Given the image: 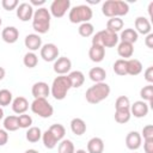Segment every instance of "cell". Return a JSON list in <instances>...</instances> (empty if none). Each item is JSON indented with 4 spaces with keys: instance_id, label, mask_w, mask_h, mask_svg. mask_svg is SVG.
<instances>
[{
    "instance_id": "obj_1",
    "label": "cell",
    "mask_w": 153,
    "mask_h": 153,
    "mask_svg": "<svg viewBox=\"0 0 153 153\" xmlns=\"http://www.w3.org/2000/svg\"><path fill=\"white\" fill-rule=\"evenodd\" d=\"M50 19H51V14L49 10L45 7H38L33 12L32 29L37 33H47L50 29Z\"/></svg>"
},
{
    "instance_id": "obj_2",
    "label": "cell",
    "mask_w": 153,
    "mask_h": 153,
    "mask_svg": "<svg viewBox=\"0 0 153 153\" xmlns=\"http://www.w3.org/2000/svg\"><path fill=\"white\" fill-rule=\"evenodd\" d=\"M110 91V86L106 82H97L86 90L85 98L90 104H98L109 97Z\"/></svg>"
},
{
    "instance_id": "obj_3",
    "label": "cell",
    "mask_w": 153,
    "mask_h": 153,
    "mask_svg": "<svg viewBox=\"0 0 153 153\" xmlns=\"http://www.w3.org/2000/svg\"><path fill=\"white\" fill-rule=\"evenodd\" d=\"M102 12L105 17L115 18L128 14L129 5L122 0H106L102 5Z\"/></svg>"
},
{
    "instance_id": "obj_4",
    "label": "cell",
    "mask_w": 153,
    "mask_h": 153,
    "mask_svg": "<svg viewBox=\"0 0 153 153\" xmlns=\"http://www.w3.org/2000/svg\"><path fill=\"white\" fill-rule=\"evenodd\" d=\"M72 88L71 81L67 75H59L53 80L50 86V93L56 100H62L66 98L68 91Z\"/></svg>"
},
{
    "instance_id": "obj_5",
    "label": "cell",
    "mask_w": 153,
    "mask_h": 153,
    "mask_svg": "<svg viewBox=\"0 0 153 153\" xmlns=\"http://www.w3.org/2000/svg\"><path fill=\"white\" fill-rule=\"evenodd\" d=\"M92 16H93V12L90 6L78 5V6H74L73 8H71L68 19L73 24H78V23L82 24V23H88L90 19L92 18Z\"/></svg>"
},
{
    "instance_id": "obj_6",
    "label": "cell",
    "mask_w": 153,
    "mask_h": 153,
    "mask_svg": "<svg viewBox=\"0 0 153 153\" xmlns=\"http://www.w3.org/2000/svg\"><path fill=\"white\" fill-rule=\"evenodd\" d=\"M118 36L117 33L110 32L106 29L96 32V35L92 38V44L102 45L103 48H112L118 44Z\"/></svg>"
},
{
    "instance_id": "obj_7",
    "label": "cell",
    "mask_w": 153,
    "mask_h": 153,
    "mask_svg": "<svg viewBox=\"0 0 153 153\" xmlns=\"http://www.w3.org/2000/svg\"><path fill=\"white\" fill-rule=\"evenodd\" d=\"M30 108H31V111L35 115H37L42 118H49L54 112V108L47 100V98H36V99H33Z\"/></svg>"
},
{
    "instance_id": "obj_8",
    "label": "cell",
    "mask_w": 153,
    "mask_h": 153,
    "mask_svg": "<svg viewBox=\"0 0 153 153\" xmlns=\"http://www.w3.org/2000/svg\"><path fill=\"white\" fill-rule=\"evenodd\" d=\"M71 7V1L69 0H54L50 5V14L55 18H61L66 14V12Z\"/></svg>"
},
{
    "instance_id": "obj_9",
    "label": "cell",
    "mask_w": 153,
    "mask_h": 153,
    "mask_svg": "<svg viewBox=\"0 0 153 153\" xmlns=\"http://www.w3.org/2000/svg\"><path fill=\"white\" fill-rule=\"evenodd\" d=\"M59 53H60V50H59L57 45L54 43H47L41 47V57L45 62L55 61L59 57Z\"/></svg>"
},
{
    "instance_id": "obj_10",
    "label": "cell",
    "mask_w": 153,
    "mask_h": 153,
    "mask_svg": "<svg viewBox=\"0 0 153 153\" xmlns=\"http://www.w3.org/2000/svg\"><path fill=\"white\" fill-rule=\"evenodd\" d=\"M72 68V61L66 57V56H61L59 59H56L54 61V66H53V69L56 74L59 75H65L67 74Z\"/></svg>"
},
{
    "instance_id": "obj_11",
    "label": "cell",
    "mask_w": 153,
    "mask_h": 153,
    "mask_svg": "<svg viewBox=\"0 0 153 153\" xmlns=\"http://www.w3.org/2000/svg\"><path fill=\"white\" fill-rule=\"evenodd\" d=\"M149 104H147L145 100H136L134 104L130 105V114L136 118H142L148 114Z\"/></svg>"
},
{
    "instance_id": "obj_12",
    "label": "cell",
    "mask_w": 153,
    "mask_h": 153,
    "mask_svg": "<svg viewBox=\"0 0 153 153\" xmlns=\"http://www.w3.org/2000/svg\"><path fill=\"white\" fill-rule=\"evenodd\" d=\"M17 17L22 22H29L33 17V7L29 2H22L17 7Z\"/></svg>"
},
{
    "instance_id": "obj_13",
    "label": "cell",
    "mask_w": 153,
    "mask_h": 153,
    "mask_svg": "<svg viewBox=\"0 0 153 153\" xmlns=\"http://www.w3.org/2000/svg\"><path fill=\"white\" fill-rule=\"evenodd\" d=\"M31 93L35 99L36 98H47L50 94V87L44 81H37L32 85Z\"/></svg>"
},
{
    "instance_id": "obj_14",
    "label": "cell",
    "mask_w": 153,
    "mask_h": 153,
    "mask_svg": "<svg viewBox=\"0 0 153 153\" xmlns=\"http://www.w3.org/2000/svg\"><path fill=\"white\" fill-rule=\"evenodd\" d=\"M141 142H142V136L140 133L133 130V131H129L126 136V146L128 149L130 151H136L140 148L141 146Z\"/></svg>"
},
{
    "instance_id": "obj_15",
    "label": "cell",
    "mask_w": 153,
    "mask_h": 153,
    "mask_svg": "<svg viewBox=\"0 0 153 153\" xmlns=\"http://www.w3.org/2000/svg\"><path fill=\"white\" fill-rule=\"evenodd\" d=\"M24 44L25 47L30 50V51H36L38 49H41L42 47V38L38 33H29L25 39H24Z\"/></svg>"
},
{
    "instance_id": "obj_16",
    "label": "cell",
    "mask_w": 153,
    "mask_h": 153,
    "mask_svg": "<svg viewBox=\"0 0 153 153\" xmlns=\"http://www.w3.org/2000/svg\"><path fill=\"white\" fill-rule=\"evenodd\" d=\"M1 38L6 43H16L19 38V31L16 26H6L1 32Z\"/></svg>"
},
{
    "instance_id": "obj_17",
    "label": "cell",
    "mask_w": 153,
    "mask_h": 153,
    "mask_svg": "<svg viewBox=\"0 0 153 153\" xmlns=\"http://www.w3.org/2000/svg\"><path fill=\"white\" fill-rule=\"evenodd\" d=\"M137 33H141V35H148L151 33V30H152V26H151V23L147 18L145 17H137L135 19V29H134Z\"/></svg>"
},
{
    "instance_id": "obj_18",
    "label": "cell",
    "mask_w": 153,
    "mask_h": 153,
    "mask_svg": "<svg viewBox=\"0 0 153 153\" xmlns=\"http://www.w3.org/2000/svg\"><path fill=\"white\" fill-rule=\"evenodd\" d=\"M88 57L91 61L93 62H102L105 57V48H103L102 45H96L92 44L90 50H88Z\"/></svg>"
},
{
    "instance_id": "obj_19",
    "label": "cell",
    "mask_w": 153,
    "mask_h": 153,
    "mask_svg": "<svg viewBox=\"0 0 153 153\" xmlns=\"http://www.w3.org/2000/svg\"><path fill=\"white\" fill-rule=\"evenodd\" d=\"M29 109V102L25 97H17L12 100V110L13 112L18 114V115H22V114H25V111Z\"/></svg>"
},
{
    "instance_id": "obj_20",
    "label": "cell",
    "mask_w": 153,
    "mask_h": 153,
    "mask_svg": "<svg viewBox=\"0 0 153 153\" xmlns=\"http://www.w3.org/2000/svg\"><path fill=\"white\" fill-rule=\"evenodd\" d=\"M104 151V142L100 137H92L87 142V153H103Z\"/></svg>"
},
{
    "instance_id": "obj_21",
    "label": "cell",
    "mask_w": 153,
    "mask_h": 153,
    "mask_svg": "<svg viewBox=\"0 0 153 153\" xmlns=\"http://www.w3.org/2000/svg\"><path fill=\"white\" fill-rule=\"evenodd\" d=\"M117 54L123 57V60H127L133 56L134 54V45L126 42H120L117 45Z\"/></svg>"
},
{
    "instance_id": "obj_22",
    "label": "cell",
    "mask_w": 153,
    "mask_h": 153,
    "mask_svg": "<svg viewBox=\"0 0 153 153\" xmlns=\"http://www.w3.org/2000/svg\"><path fill=\"white\" fill-rule=\"evenodd\" d=\"M88 76H90V79L94 84H97V82H104V80L106 78V72L102 67H93V68L90 69Z\"/></svg>"
},
{
    "instance_id": "obj_23",
    "label": "cell",
    "mask_w": 153,
    "mask_h": 153,
    "mask_svg": "<svg viewBox=\"0 0 153 153\" xmlns=\"http://www.w3.org/2000/svg\"><path fill=\"white\" fill-rule=\"evenodd\" d=\"M71 130L73 131V134L80 136L82 134H85L86 131V123L82 118H79V117H75L71 121Z\"/></svg>"
},
{
    "instance_id": "obj_24",
    "label": "cell",
    "mask_w": 153,
    "mask_h": 153,
    "mask_svg": "<svg viewBox=\"0 0 153 153\" xmlns=\"http://www.w3.org/2000/svg\"><path fill=\"white\" fill-rule=\"evenodd\" d=\"M121 39V42H126V43H130V44H134L137 38H139V33L134 30V29H124L122 32H121V36L118 37Z\"/></svg>"
},
{
    "instance_id": "obj_25",
    "label": "cell",
    "mask_w": 153,
    "mask_h": 153,
    "mask_svg": "<svg viewBox=\"0 0 153 153\" xmlns=\"http://www.w3.org/2000/svg\"><path fill=\"white\" fill-rule=\"evenodd\" d=\"M142 72V63L137 59H129L127 60V74L129 75H137Z\"/></svg>"
},
{
    "instance_id": "obj_26",
    "label": "cell",
    "mask_w": 153,
    "mask_h": 153,
    "mask_svg": "<svg viewBox=\"0 0 153 153\" xmlns=\"http://www.w3.org/2000/svg\"><path fill=\"white\" fill-rule=\"evenodd\" d=\"M67 76H68V79H69V81H71L72 87H74V88L80 87V86L84 84V81H85V75H84V73L80 72V71H73V72H71Z\"/></svg>"
},
{
    "instance_id": "obj_27",
    "label": "cell",
    "mask_w": 153,
    "mask_h": 153,
    "mask_svg": "<svg viewBox=\"0 0 153 153\" xmlns=\"http://www.w3.org/2000/svg\"><path fill=\"white\" fill-rule=\"evenodd\" d=\"M123 29V20L118 17H115V18H110L108 22H106V30L110 31V32H114V33H117L118 31H121Z\"/></svg>"
},
{
    "instance_id": "obj_28",
    "label": "cell",
    "mask_w": 153,
    "mask_h": 153,
    "mask_svg": "<svg viewBox=\"0 0 153 153\" xmlns=\"http://www.w3.org/2000/svg\"><path fill=\"white\" fill-rule=\"evenodd\" d=\"M131 117L130 109H117L115 110V121L120 124L127 123Z\"/></svg>"
},
{
    "instance_id": "obj_29",
    "label": "cell",
    "mask_w": 153,
    "mask_h": 153,
    "mask_svg": "<svg viewBox=\"0 0 153 153\" xmlns=\"http://www.w3.org/2000/svg\"><path fill=\"white\" fill-rule=\"evenodd\" d=\"M25 137L29 142L35 143V142L39 141V139H42V130L38 127H30V128H27Z\"/></svg>"
},
{
    "instance_id": "obj_30",
    "label": "cell",
    "mask_w": 153,
    "mask_h": 153,
    "mask_svg": "<svg viewBox=\"0 0 153 153\" xmlns=\"http://www.w3.org/2000/svg\"><path fill=\"white\" fill-rule=\"evenodd\" d=\"M4 128H5L6 131H16L17 129H19L18 116L11 115V116L5 117V120H4Z\"/></svg>"
},
{
    "instance_id": "obj_31",
    "label": "cell",
    "mask_w": 153,
    "mask_h": 153,
    "mask_svg": "<svg viewBox=\"0 0 153 153\" xmlns=\"http://www.w3.org/2000/svg\"><path fill=\"white\" fill-rule=\"evenodd\" d=\"M42 141H43V143H44V146L48 148V149H53V148H55L56 147V145H57V140L55 139V136L47 129L44 133H42Z\"/></svg>"
},
{
    "instance_id": "obj_32",
    "label": "cell",
    "mask_w": 153,
    "mask_h": 153,
    "mask_svg": "<svg viewBox=\"0 0 153 153\" xmlns=\"http://www.w3.org/2000/svg\"><path fill=\"white\" fill-rule=\"evenodd\" d=\"M48 130L55 136V139H56L57 141L63 140V137H65V135H66V129H65V127H63L62 124H60V123L51 124Z\"/></svg>"
},
{
    "instance_id": "obj_33",
    "label": "cell",
    "mask_w": 153,
    "mask_h": 153,
    "mask_svg": "<svg viewBox=\"0 0 153 153\" xmlns=\"http://www.w3.org/2000/svg\"><path fill=\"white\" fill-rule=\"evenodd\" d=\"M74 152H75V148L71 140L63 139L60 141L57 147V153H74Z\"/></svg>"
},
{
    "instance_id": "obj_34",
    "label": "cell",
    "mask_w": 153,
    "mask_h": 153,
    "mask_svg": "<svg viewBox=\"0 0 153 153\" xmlns=\"http://www.w3.org/2000/svg\"><path fill=\"white\" fill-rule=\"evenodd\" d=\"M23 63H24V66L27 67V68H33V67H36L37 63H38V56H37L35 53L29 51V53H26V54L24 55V57H23Z\"/></svg>"
},
{
    "instance_id": "obj_35",
    "label": "cell",
    "mask_w": 153,
    "mask_h": 153,
    "mask_svg": "<svg viewBox=\"0 0 153 153\" xmlns=\"http://www.w3.org/2000/svg\"><path fill=\"white\" fill-rule=\"evenodd\" d=\"M112 69L117 75H121V76L127 75V60H123V59L116 60L112 66Z\"/></svg>"
},
{
    "instance_id": "obj_36",
    "label": "cell",
    "mask_w": 153,
    "mask_h": 153,
    "mask_svg": "<svg viewBox=\"0 0 153 153\" xmlns=\"http://www.w3.org/2000/svg\"><path fill=\"white\" fill-rule=\"evenodd\" d=\"M140 97L145 102H148L149 104H152V102H153V85L148 84V85L143 86L140 90Z\"/></svg>"
},
{
    "instance_id": "obj_37",
    "label": "cell",
    "mask_w": 153,
    "mask_h": 153,
    "mask_svg": "<svg viewBox=\"0 0 153 153\" xmlns=\"http://www.w3.org/2000/svg\"><path fill=\"white\" fill-rule=\"evenodd\" d=\"M78 31H79V35L80 36H82V37H90L94 32V26L90 22L88 23H82V24H80Z\"/></svg>"
},
{
    "instance_id": "obj_38",
    "label": "cell",
    "mask_w": 153,
    "mask_h": 153,
    "mask_svg": "<svg viewBox=\"0 0 153 153\" xmlns=\"http://www.w3.org/2000/svg\"><path fill=\"white\" fill-rule=\"evenodd\" d=\"M12 92L6 90V88H2L0 90V106H7L12 103Z\"/></svg>"
},
{
    "instance_id": "obj_39",
    "label": "cell",
    "mask_w": 153,
    "mask_h": 153,
    "mask_svg": "<svg viewBox=\"0 0 153 153\" xmlns=\"http://www.w3.org/2000/svg\"><path fill=\"white\" fill-rule=\"evenodd\" d=\"M32 124V117L30 115H26V114H22L18 116V126L19 128H30Z\"/></svg>"
},
{
    "instance_id": "obj_40",
    "label": "cell",
    "mask_w": 153,
    "mask_h": 153,
    "mask_svg": "<svg viewBox=\"0 0 153 153\" xmlns=\"http://www.w3.org/2000/svg\"><path fill=\"white\" fill-rule=\"evenodd\" d=\"M117 109H130V100L127 96H120L115 102V110Z\"/></svg>"
},
{
    "instance_id": "obj_41",
    "label": "cell",
    "mask_w": 153,
    "mask_h": 153,
    "mask_svg": "<svg viewBox=\"0 0 153 153\" xmlns=\"http://www.w3.org/2000/svg\"><path fill=\"white\" fill-rule=\"evenodd\" d=\"M1 5H2L4 10H6V11H12V10H14V8L18 7L19 2H18L17 0H2V1H1Z\"/></svg>"
},
{
    "instance_id": "obj_42",
    "label": "cell",
    "mask_w": 153,
    "mask_h": 153,
    "mask_svg": "<svg viewBox=\"0 0 153 153\" xmlns=\"http://www.w3.org/2000/svg\"><path fill=\"white\" fill-rule=\"evenodd\" d=\"M141 136H143V140H149L153 139V126L152 124H147L142 128V133Z\"/></svg>"
},
{
    "instance_id": "obj_43",
    "label": "cell",
    "mask_w": 153,
    "mask_h": 153,
    "mask_svg": "<svg viewBox=\"0 0 153 153\" xmlns=\"http://www.w3.org/2000/svg\"><path fill=\"white\" fill-rule=\"evenodd\" d=\"M143 151H145V153H153V139L145 140V142H143Z\"/></svg>"
},
{
    "instance_id": "obj_44",
    "label": "cell",
    "mask_w": 153,
    "mask_h": 153,
    "mask_svg": "<svg viewBox=\"0 0 153 153\" xmlns=\"http://www.w3.org/2000/svg\"><path fill=\"white\" fill-rule=\"evenodd\" d=\"M145 80L146 81H148L149 84H152L153 82V66H151V67H148L146 71H145Z\"/></svg>"
},
{
    "instance_id": "obj_45",
    "label": "cell",
    "mask_w": 153,
    "mask_h": 153,
    "mask_svg": "<svg viewBox=\"0 0 153 153\" xmlns=\"http://www.w3.org/2000/svg\"><path fill=\"white\" fill-rule=\"evenodd\" d=\"M8 141V134L5 129H0V146H5Z\"/></svg>"
},
{
    "instance_id": "obj_46",
    "label": "cell",
    "mask_w": 153,
    "mask_h": 153,
    "mask_svg": "<svg viewBox=\"0 0 153 153\" xmlns=\"http://www.w3.org/2000/svg\"><path fill=\"white\" fill-rule=\"evenodd\" d=\"M145 44L149 48V49H153V33H148L146 35V38H145Z\"/></svg>"
},
{
    "instance_id": "obj_47",
    "label": "cell",
    "mask_w": 153,
    "mask_h": 153,
    "mask_svg": "<svg viewBox=\"0 0 153 153\" xmlns=\"http://www.w3.org/2000/svg\"><path fill=\"white\" fill-rule=\"evenodd\" d=\"M45 4V0H31L30 5L31 6H42Z\"/></svg>"
},
{
    "instance_id": "obj_48",
    "label": "cell",
    "mask_w": 153,
    "mask_h": 153,
    "mask_svg": "<svg viewBox=\"0 0 153 153\" xmlns=\"http://www.w3.org/2000/svg\"><path fill=\"white\" fill-rule=\"evenodd\" d=\"M5 74H6V71H5L2 67H0V81L5 78Z\"/></svg>"
},
{
    "instance_id": "obj_49",
    "label": "cell",
    "mask_w": 153,
    "mask_h": 153,
    "mask_svg": "<svg viewBox=\"0 0 153 153\" xmlns=\"http://www.w3.org/2000/svg\"><path fill=\"white\" fill-rule=\"evenodd\" d=\"M152 8H153V2H151L149 6H148V13H149V17L151 18H152Z\"/></svg>"
},
{
    "instance_id": "obj_50",
    "label": "cell",
    "mask_w": 153,
    "mask_h": 153,
    "mask_svg": "<svg viewBox=\"0 0 153 153\" xmlns=\"http://www.w3.org/2000/svg\"><path fill=\"white\" fill-rule=\"evenodd\" d=\"M24 153H39V152H38V151H36V149H32V148H31V149H27V151H25Z\"/></svg>"
},
{
    "instance_id": "obj_51",
    "label": "cell",
    "mask_w": 153,
    "mask_h": 153,
    "mask_svg": "<svg viewBox=\"0 0 153 153\" xmlns=\"http://www.w3.org/2000/svg\"><path fill=\"white\" fill-rule=\"evenodd\" d=\"M4 118V110H2V108L0 106V120H2Z\"/></svg>"
},
{
    "instance_id": "obj_52",
    "label": "cell",
    "mask_w": 153,
    "mask_h": 153,
    "mask_svg": "<svg viewBox=\"0 0 153 153\" xmlns=\"http://www.w3.org/2000/svg\"><path fill=\"white\" fill-rule=\"evenodd\" d=\"M74 153H87V152H86L85 149H76Z\"/></svg>"
},
{
    "instance_id": "obj_53",
    "label": "cell",
    "mask_w": 153,
    "mask_h": 153,
    "mask_svg": "<svg viewBox=\"0 0 153 153\" xmlns=\"http://www.w3.org/2000/svg\"><path fill=\"white\" fill-rule=\"evenodd\" d=\"M1 24H2V19H1V17H0V26H1Z\"/></svg>"
}]
</instances>
